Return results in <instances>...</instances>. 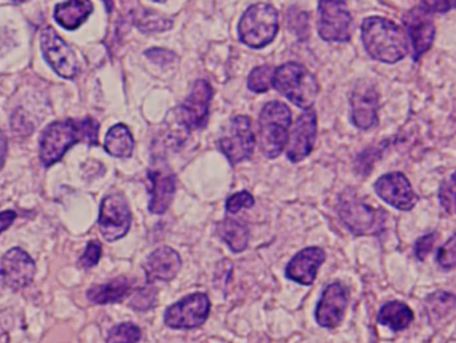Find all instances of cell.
<instances>
[{
    "mask_svg": "<svg viewBox=\"0 0 456 343\" xmlns=\"http://www.w3.org/2000/svg\"><path fill=\"white\" fill-rule=\"evenodd\" d=\"M316 115L313 110H307L300 115L292 127L287 142V158L297 163L311 154L315 143Z\"/></svg>",
    "mask_w": 456,
    "mask_h": 343,
    "instance_id": "16",
    "label": "cell"
},
{
    "mask_svg": "<svg viewBox=\"0 0 456 343\" xmlns=\"http://www.w3.org/2000/svg\"><path fill=\"white\" fill-rule=\"evenodd\" d=\"M291 112L279 102H271L263 107L259 117V147L265 157H279L289 142Z\"/></svg>",
    "mask_w": 456,
    "mask_h": 343,
    "instance_id": "4",
    "label": "cell"
},
{
    "mask_svg": "<svg viewBox=\"0 0 456 343\" xmlns=\"http://www.w3.org/2000/svg\"><path fill=\"white\" fill-rule=\"evenodd\" d=\"M439 266L444 270H452L456 267V234L452 235L438 250L436 256Z\"/></svg>",
    "mask_w": 456,
    "mask_h": 343,
    "instance_id": "33",
    "label": "cell"
},
{
    "mask_svg": "<svg viewBox=\"0 0 456 343\" xmlns=\"http://www.w3.org/2000/svg\"><path fill=\"white\" fill-rule=\"evenodd\" d=\"M273 86L289 101L303 109H310L318 95L316 78L303 64L289 63L273 71Z\"/></svg>",
    "mask_w": 456,
    "mask_h": 343,
    "instance_id": "3",
    "label": "cell"
},
{
    "mask_svg": "<svg viewBox=\"0 0 456 343\" xmlns=\"http://www.w3.org/2000/svg\"><path fill=\"white\" fill-rule=\"evenodd\" d=\"M455 306L456 297L446 293V291H438V293L433 294V296L428 297V302H426L428 315H430V318L436 317V321L449 314Z\"/></svg>",
    "mask_w": 456,
    "mask_h": 343,
    "instance_id": "27",
    "label": "cell"
},
{
    "mask_svg": "<svg viewBox=\"0 0 456 343\" xmlns=\"http://www.w3.org/2000/svg\"><path fill=\"white\" fill-rule=\"evenodd\" d=\"M216 234L232 253H241L248 246L249 232L243 222L227 218L216 226Z\"/></svg>",
    "mask_w": 456,
    "mask_h": 343,
    "instance_id": "25",
    "label": "cell"
},
{
    "mask_svg": "<svg viewBox=\"0 0 456 343\" xmlns=\"http://www.w3.org/2000/svg\"><path fill=\"white\" fill-rule=\"evenodd\" d=\"M93 10L91 0H67L56 5L53 18L59 26L71 31V29H79Z\"/></svg>",
    "mask_w": 456,
    "mask_h": 343,
    "instance_id": "23",
    "label": "cell"
},
{
    "mask_svg": "<svg viewBox=\"0 0 456 343\" xmlns=\"http://www.w3.org/2000/svg\"><path fill=\"white\" fill-rule=\"evenodd\" d=\"M133 214L122 194L107 195L102 200L98 226L107 242H115L127 235L131 229Z\"/></svg>",
    "mask_w": 456,
    "mask_h": 343,
    "instance_id": "8",
    "label": "cell"
},
{
    "mask_svg": "<svg viewBox=\"0 0 456 343\" xmlns=\"http://www.w3.org/2000/svg\"><path fill=\"white\" fill-rule=\"evenodd\" d=\"M7 138H5L4 134L0 131V168L4 165L5 158H7Z\"/></svg>",
    "mask_w": 456,
    "mask_h": 343,
    "instance_id": "39",
    "label": "cell"
},
{
    "mask_svg": "<svg viewBox=\"0 0 456 343\" xmlns=\"http://www.w3.org/2000/svg\"><path fill=\"white\" fill-rule=\"evenodd\" d=\"M133 282L127 277H118L88 289V301L95 305L119 304L130 294Z\"/></svg>",
    "mask_w": 456,
    "mask_h": 343,
    "instance_id": "22",
    "label": "cell"
},
{
    "mask_svg": "<svg viewBox=\"0 0 456 343\" xmlns=\"http://www.w3.org/2000/svg\"><path fill=\"white\" fill-rule=\"evenodd\" d=\"M150 200L149 211L162 216L173 203L175 195V176L165 165H157L149 171Z\"/></svg>",
    "mask_w": 456,
    "mask_h": 343,
    "instance_id": "17",
    "label": "cell"
},
{
    "mask_svg": "<svg viewBox=\"0 0 456 343\" xmlns=\"http://www.w3.org/2000/svg\"><path fill=\"white\" fill-rule=\"evenodd\" d=\"M318 31L327 42H348L353 34V18L345 0L319 2Z\"/></svg>",
    "mask_w": 456,
    "mask_h": 343,
    "instance_id": "9",
    "label": "cell"
},
{
    "mask_svg": "<svg viewBox=\"0 0 456 343\" xmlns=\"http://www.w3.org/2000/svg\"><path fill=\"white\" fill-rule=\"evenodd\" d=\"M211 98H213V90L208 82L200 80L192 86V90L190 91L179 112V122L186 130H197L205 126Z\"/></svg>",
    "mask_w": 456,
    "mask_h": 343,
    "instance_id": "15",
    "label": "cell"
},
{
    "mask_svg": "<svg viewBox=\"0 0 456 343\" xmlns=\"http://www.w3.org/2000/svg\"><path fill=\"white\" fill-rule=\"evenodd\" d=\"M0 343H8V336L4 331L0 329Z\"/></svg>",
    "mask_w": 456,
    "mask_h": 343,
    "instance_id": "40",
    "label": "cell"
},
{
    "mask_svg": "<svg viewBox=\"0 0 456 343\" xmlns=\"http://www.w3.org/2000/svg\"><path fill=\"white\" fill-rule=\"evenodd\" d=\"M375 192L387 205L402 211H410L418 203V197L404 174L390 173L375 182Z\"/></svg>",
    "mask_w": 456,
    "mask_h": 343,
    "instance_id": "13",
    "label": "cell"
},
{
    "mask_svg": "<svg viewBox=\"0 0 456 343\" xmlns=\"http://www.w3.org/2000/svg\"><path fill=\"white\" fill-rule=\"evenodd\" d=\"M154 2H165V0H154Z\"/></svg>",
    "mask_w": 456,
    "mask_h": 343,
    "instance_id": "42",
    "label": "cell"
},
{
    "mask_svg": "<svg viewBox=\"0 0 456 343\" xmlns=\"http://www.w3.org/2000/svg\"><path fill=\"white\" fill-rule=\"evenodd\" d=\"M348 305V293L345 285L334 282L322 293L315 309V321L321 328L335 329L342 323Z\"/></svg>",
    "mask_w": 456,
    "mask_h": 343,
    "instance_id": "14",
    "label": "cell"
},
{
    "mask_svg": "<svg viewBox=\"0 0 456 343\" xmlns=\"http://www.w3.org/2000/svg\"><path fill=\"white\" fill-rule=\"evenodd\" d=\"M439 202L447 214L456 213V171L441 184Z\"/></svg>",
    "mask_w": 456,
    "mask_h": 343,
    "instance_id": "31",
    "label": "cell"
},
{
    "mask_svg": "<svg viewBox=\"0 0 456 343\" xmlns=\"http://www.w3.org/2000/svg\"><path fill=\"white\" fill-rule=\"evenodd\" d=\"M379 95L374 86L362 83L351 95V118L354 125L362 130H369L378 125Z\"/></svg>",
    "mask_w": 456,
    "mask_h": 343,
    "instance_id": "18",
    "label": "cell"
},
{
    "mask_svg": "<svg viewBox=\"0 0 456 343\" xmlns=\"http://www.w3.org/2000/svg\"><path fill=\"white\" fill-rule=\"evenodd\" d=\"M104 3H106L107 10L111 11L112 10V0H103Z\"/></svg>",
    "mask_w": 456,
    "mask_h": 343,
    "instance_id": "41",
    "label": "cell"
},
{
    "mask_svg": "<svg viewBox=\"0 0 456 343\" xmlns=\"http://www.w3.org/2000/svg\"><path fill=\"white\" fill-rule=\"evenodd\" d=\"M16 219V213L12 210H5L2 211L0 213V234H2L3 232H5V230L8 229V227L11 226V225L13 224V221Z\"/></svg>",
    "mask_w": 456,
    "mask_h": 343,
    "instance_id": "38",
    "label": "cell"
},
{
    "mask_svg": "<svg viewBox=\"0 0 456 343\" xmlns=\"http://www.w3.org/2000/svg\"><path fill=\"white\" fill-rule=\"evenodd\" d=\"M35 273L34 259L23 249H11L0 259V281L12 291L28 288L34 281Z\"/></svg>",
    "mask_w": 456,
    "mask_h": 343,
    "instance_id": "11",
    "label": "cell"
},
{
    "mask_svg": "<svg viewBox=\"0 0 456 343\" xmlns=\"http://www.w3.org/2000/svg\"><path fill=\"white\" fill-rule=\"evenodd\" d=\"M210 298L205 293H192L171 305L165 312V325L174 331L200 328L210 314Z\"/></svg>",
    "mask_w": 456,
    "mask_h": 343,
    "instance_id": "6",
    "label": "cell"
},
{
    "mask_svg": "<svg viewBox=\"0 0 456 343\" xmlns=\"http://www.w3.org/2000/svg\"><path fill=\"white\" fill-rule=\"evenodd\" d=\"M40 47L45 61L59 77L71 79L77 75V61L74 51L56 34L55 29L51 27L43 29L40 34Z\"/></svg>",
    "mask_w": 456,
    "mask_h": 343,
    "instance_id": "12",
    "label": "cell"
},
{
    "mask_svg": "<svg viewBox=\"0 0 456 343\" xmlns=\"http://www.w3.org/2000/svg\"><path fill=\"white\" fill-rule=\"evenodd\" d=\"M16 2H26V0H16Z\"/></svg>",
    "mask_w": 456,
    "mask_h": 343,
    "instance_id": "43",
    "label": "cell"
},
{
    "mask_svg": "<svg viewBox=\"0 0 456 343\" xmlns=\"http://www.w3.org/2000/svg\"><path fill=\"white\" fill-rule=\"evenodd\" d=\"M273 69L270 66L256 67L248 77V88L252 93L262 94L273 86Z\"/></svg>",
    "mask_w": 456,
    "mask_h": 343,
    "instance_id": "30",
    "label": "cell"
},
{
    "mask_svg": "<svg viewBox=\"0 0 456 343\" xmlns=\"http://www.w3.org/2000/svg\"><path fill=\"white\" fill-rule=\"evenodd\" d=\"M158 293L157 289L147 286V288L138 289L131 296L128 301V306L135 312H149L152 307L157 306Z\"/></svg>",
    "mask_w": 456,
    "mask_h": 343,
    "instance_id": "29",
    "label": "cell"
},
{
    "mask_svg": "<svg viewBox=\"0 0 456 343\" xmlns=\"http://www.w3.org/2000/svg\"><path fill=\"white\" fill-rule=\"evenodd\" d=\"M436 238V233H430V234L418 238L417 242H415V257H417L419 261H425L426 257L433 250Z\"/></svg>",
    "mask_w": 456,
    "mask_h": 343,
    "instance_id": "37",
    "label": "cell"
},
{
    "mask_svg": "<svg viewBox=\"0 0 456 343\" xmlns=\"http://www.w3.org/2000/svg\"><path fill=\"white\" fill-rule=\"evenodd\" d=\"M339 216L354 235H377L385 227V211L371 208L358 198H343L339 205Z\"/></svg>",
    "mask_w": 456,
    "mask_h": 343,
    "instance_id": "7",
    "label": "cell"
},
{
    "mask_svg": "<svg viewBox=\"0 0 456 343\" xmlns=\"http://www.w3.org/2000/svg\"><path fill=\"white\" fill-rule=\"evenodd\" d=\"M326 261V253L321 248H307L292 257L286 266V277L299 285L310 286L315 282L318 270Z\"/></svg>",
    "mask_w": 456,
    "mask_h": 343,
    "instance_id": "21",
    "label": "cell"
},
{
    "mask_svg": "<svg viewBox=\"0 0 456 343\" xmlns=\"http://www.w3.org/2000/svg\"><path fill=\"white\" fill-rule=\"evenodd\" d=\"M362 42L375 61L396 63L409 53L403 29L388 19L372 16L362 24Z\"/></svg>",
    "mask_w": 456,
    "mask_h": 343,
    "instance_id": "2",
    "label": "cell"
},
{
    "mask_svg": "<svg viewBox=\"0 0 456 343\" xmlns=\"http://www.w3.org/2000/svg\"><path fill=\"white\" fill-rule=\"evenodd\" d=\"M99 125L93 118L82 120H59L45 128L40 136L39 157L45 167L55 165L79 142L98 144Z\"/></svg>",
    "mask_w": 456,
    "mask_h": 343,
    "instance_id": "1",
    "label": "cell"
},
{
    "mask_svg": "<svg viewBox=\"0 0 456 343\" xmlns=\"http://www.w3.org/2000/svg\"><path fill=\"white\" fill-rule=\"evenodd\" d=\"M143 269L149 285L154 282H170L181 272L182 258L173 248L162 246L147 257Z\"/></svg>",
    "mask_w": 456,
    "mask_h": 343,
    "instance_id": "20",
    "label": "cell"
},
{
    "mask_svg": "<svg viewBox=\"0 0 456 343\" xmlns=\"http://www.w3.org/2000/svg\"><path fill=\"white\" fill-rule=\"evenodd\" d=\"M255 205L254 197L248 192H236L231 195L226 202V210L230 214H236L241 208H251Z\"/></svg>",
    "mask_w": 456,
    "mask_h": 343,
    "instance_id": "34",
    "label": "cell"
},
{
    "mask_svg": "<svg viewBox=\"0 0 456 343\" xmlns=\"http://www.w3.org/2000/svg\"><path fill=\"white\" fill-rule=\"evenodd\" d=\"M278 32V12L265 3L252 5L239 21V39L252 48L270 45Z\"/></svg>",
    "mask_w": 456,
    "mask_h": 343,
    "instance_id": "5",
    "label": "cell"
},
{
    "mask_svg": "<svg viewBox=\"0 0 456 343\" xmlns=\"http://www.w3.org/2000/svg\"><path fill=\"white\" fill-rule=\"evenodd\" d=\"M102 257V245L98 241H91L86 248L85 253L80 257L79 266L82 269H91L96 266L101 261Z\"/></svg>",
    "mask_w": 456,
    "mask_h": 343,
    "instance_id": "35",
    "label": "cell"
},
{
    "mask_svg": "<svg viewBox=\"0 0 456 343\" xmlns=\"http://www.w3.org/2000/svg\"><path fill=\"white\" fill-rule=\"evenodd\" d=\"M419 8L428 15L446 13L456 8V0H420Z\"/></svg>",
    "mask_w": 456,
    "mask_h": 343,
    "instance_id": "36",
    "label": "cell"
},
{
    "mask_svg": "<svg viewBox=\"0 0 456 343\" xmlns=\"http://www.w3.org/2000/svg\"><path fill=\"white\" fill-rule=\"evenodd\" d=\"M219 147L232 165L251 158L255 147V135L248 118H233L226 133L219 141Z\"/></svg>",
    "mask_w": 456,
    "mask_h": 343,
    "instance_id": "10",
    "label": "cell"
},
{
    "mask_svg": "<svg viewBox=\"0 0 456 343\" xmlns=\"http://www.w3.org/2000/svg\"><path fill=\"white\" fill-rule=\"evenodd\" d=\"M414 321V313L403 302L391 301L383 305L378 314V323L387 326L393 331H402L409 328Z\"/></svg>",
    "mask_w": 456,
    "mask_h": 343,
    "instance_id": "24",
    "label": "cell"
},
{
    "mask_svg": "<svg viewBox=\"0 0 456 343\" xmlns=\"http://www.w3.org/2000/svg\"><path fill=\"white\" fill-rule=\"evenodd\" d=\"M138 24L144 31H163L171 26V21L165 16L158 15L157 12L142 11L141 16H138Z\"/></svg>",
    "mask_w": 456,
    "mask_h": 343,
    "instance_id": "32",
    "label": "cell"
},
{
    "mask_svg": "<svg viewBox=\"0 0 456 343\" xmlns=\"http://www.w3.org/2000/svg\"><path fill=\"white\" fill-rule=\"evenodd\" d=\"M104 150L111 157L130 158L134 151L133 134L125 125H115L107 133Z\"/></svg>",
    "mask_w": 456,
    "mask_h": 343,
    "instance_id": "26",
    "label": "cell"
},
{
    "mask_svg": "<svg viewBox=\"0 0 456 343\" xmlns=\"http://www.w3.org/2000/svg\"><path fill=\"white\" fill-rule=\"evenodd\" d=\"M142 339V331L133 323H119L107 334V343H138Z\"/></svg>",
    "mask_w": 456,
    "mask_h": 343,
    "instance_id": "28",
    "label": "cell"
},
{
    "mask_svg": "<svg viewBox=\"0 0 456 343\" xmlns=\"http://www.w3.org/2000/svg\"><path fill=\"white\" fill-rule=\"evenodd\" d=\"M404 27L414 47V61H419L433 45L436 39V24L420 8L409 11L403 18Z\"/></svg>",
    "mask_w": 456,
    "mask_h": 343,
    "instance_id": "19",
    "label": "cell"
}]
</instances>
